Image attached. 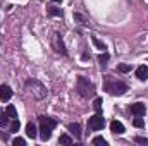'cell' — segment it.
I'll list each match as a JSON object with an SVG mask.
<instances>
[{
	"instance_id": "obj_1",
	"label": "cell",
	"mask_w": 148,
	"mask_h": 146,
	"mask_svg": "<svg viewBox=\"0 0 148 146\" xmlns=\"http://www.w3.org/2000/svg\"><path fill=\"white\" fill-rule=\"evenodd\" d=\"M38 124H40V139L41 141H48L52 138V131L57 126V119L48 117V115H40L38 117Z\"/></svg>"
},
{
	"instance_id": "obj_2",
	"label": "cell",
	"mask_w": 148,
	"mask_h": 146,
	"mask_svg": "<svg viewBox=\"0 0 148 146\" xmlns=\"http://www.w3.org/2000/svg\"><path fill=\"white\" fill-rule=\"evenodd\" d=\"M26 91H29L36 100L47 98V86H45L41 81L35 79V77H29V79L26 81Z\"/></svg>"
},
{
	"instance_id": "obj_3",
	"label": "cell",
	"mask_w": 148,
	"mask_h": 146,
	"mask_svg": "<svg viewBox=\"0 0 148 146\" xmlns=\"http://www.w3.org/2000/svg\"><path fill=\"white\" fill-rule=\"evenodd\" d=\"M76 91L83 96V98H91L95 95V86L93 83L84 77V76H77V81H76Z\"/></svg>"
},
{
	"instance_id": "obj_4",
	"label": "cell",
	"mask_w": 148,
	"mask_h": 146,
	"mask_svg": "<svg viewBox=\"0 0 148 146\" xmlns=\"http://www.w3.org/2000/svg\"><path fill=\"white\" fill-rule=\"evenodd\" d=\"M105 91H109L110 95H115V96H121L127 91V84L122 81H114L112 77H107L105 79Z\"/></svg>"
},
{
	"instance_id": "obj_5",
	"label": "cell",
	"mask_w": 148,
	"mask_h": 146,
	"mask_svg": "<svg viewBox=\"0 0 148 146\" xmlns=\"http://www.w3.org/2000/svg\"><path fill=\"white\" fill-rule=\"evenodd\" d=\"M105 126V119L102 117V113H95L90 120H88V127L91 131H102Z\"/></svg>"
},
{
	"instance_id": "obj_6",
	"label": "cell",
	"mask_w": 148,
	"mask_h": 146,
	"mask_svg": "<svg viewBox=\"0 0 148 146\" xmlns=\"http://www.w3.org/2000/svg\"><path fill=\"white\" fill-rule=\"evenodd\" d=\"M52 46H53V50H55L57 53H60V55H67L66 45H64L62 36H60L59 33H53V36H52Z\"/></svg>"
},
{
	"instance_id": "obj_7",
	"label": "cell",
	"mask_w": 148,
	"mask_h": 146,
	"mask_svg": "<svg viewBox=\"0 0 148 146\" xmlns=\"http://www.w3.org/2000/svg\"><path fill=\"white\" fill-rule=\"evenodd\" d=\"M131 113L134 115V117H143L145 113H147V107H145V103H141V102H136V103H133L131 107Z\"/></svg>"
},
{
	"instance_id": "obj_8",
	"label": "cell",
	"mask_w": 148,
	"mask_h": 146,
	"mask_svg": "<svg viewBox=\"0 0 148 146\" xmlns=\"http://www.w3.org/2000/svg\"><path fill=\"white\" fill-rule=\"evenodd\" d=\"M12 98V89L9 84H2L0 86V100L2 102H9Z\"/></svg>"
},
{
	"instance_id": "obj_9",
	"label": "cell",
	"mask_w": 148,
	"mask_h": 146,
	"mask_svg": "<svg viewBox=\"0 0 148 146\" xmlns=\"http://www.w3.org/2000/svg\"><path fill=\"white\" fill-rule=\"evenodd\" d=\"M67 129H69V132L73 134L76 139H81V136H83V132H81V124L73 122V124H69V126H67Z\"/></svg>"
},
{
	"instance_id": "obj_10",
	"label": "cell",
	"mask_w": 148,
	"mask_h": 146,
	"mask_svg": "<svg viewBox=\"0 0 148 146\" xmlns=\"http://www.w3.org/2000/svg\"><path fill=\"white\" fill-rule=\"evenodd\" d=\"M136 77H138L140 81H147L148 79V67L147 65H140V67L136 69Z\"/></svg>"
},
{
	"instance_id": "obj_11",
	"label": "cell",
	"mask_w": 148,
	"mask_h": 146,
	"mask_svg": "<svg viewBox=\"0 0 148 146\" xmlns=\"http://www.w3.org/2000/svg\"><path fill=\"white\" fill-rule=\"evenodd\" d=\"M26 136H28V138H31V139H35V138L38 136L36 126H35L33 122H28V126H26Z\"/></svg>"
},
{
	"instance_id": "obj_12",
	"label": "cell",
	"mask_w": 148,
	"mask_h": 146,
	"mask_svg": "<svg viewBox=\"0 0 148 146\" xmlns=\"http://www.w3.org/2000/svg\"><path fill=\"white\" fill-rule=\"evenodd\" d=\"M110 131L114 134H122V132H124V126H122L119 120H112L110 122Z\"/></svg>"
},
{
	"instance_id": "obj_13",
	"label": "cell",
	"mask_w": 148,
	"mask_h": 146,
	"mask_svg": "<svg viewBox=\"0 0 148 146\" xmlns=\"http://www.w3.org/2000/svg\"><path fill=\"white\" fill-rule=\"evenodd\" d=\"M109 59H110V57H109V53H105V52H103V53L98 57V62H100V67H102V69H105V67H107V62H109Z\"/></svg>"
},
{
	"instance_id": "obj_14",
	"label": "cell",
	"mask_w": 148,
	"mask_h": 146,
	"mask_svg": "<svg viewBox=\"0 0 148 146\" xmlns=\"http://www.w3.org/2000/svg\"><path fill=\"white\" fill-rule=\"evenodd\" d=\"M59 143H60V145H73L74 139L69 136V134H62V136L59 138Z\"/></svg>"
},
{
	"instance_id": "obj_15",
	"label": "cell",
	"mask_w": 148,
	"mask_h": 146,
	"mask_svg": "<svg viewBox=\"0 0 148 146\" xmlns=\"http://www.w3.org/2000/svg\"><path fill=\"white\" fill-rule=\"evenodd\" d=\"M91 41L95 43V46H97L98 50H102V52H105V48H107V46H105V43H103V41H100V40H98L97 36H91Z\"/></svg>"
},
{
	"instance_id": "obj_16",
	"label": "cell",
	"mask_w": 148,
	"mask_h": 146,
	"mask_svg": "<svg viewBox=\"0 0 148 146\" xmlns=\"http://www.w3.org/2000/svg\"><path fill=\"white\" fill-rule=\"evenodd\" d=\"M9 115H7V112H3V110H0V127H5L7 124H9V119H7Z\"/></svg>"
},
{
	"instance_id": "obj_17",
	"label": "cell",
	"mask_w": 148,
	"mask_h": 146,
	"mask_svg": "<svg viewBox=\"0 0 148 146\" xmlns=\"http://www.w3.org/2000/svg\"><path fill=\"white\" fill-rule=\"evenodd\" d=\"M102 105H103V100H102V98H95V102H93V108H95L97 113L102 112Z\"/></svg>"
},
{
	"instance_id": "obj_18",
	"label": "cell",
	"mask_w": 148,
	"mask_h": 146,
	"mask_svg": "<svg viewBox=\"0 0 148 146\" xmlns=\"http://www.w3.org/2000/svg\"><path fill=\"white\" fill-rule=\"evenodd\" d=\"M5 112H7V115H9L10 119H17V110H16V107H14V105H9Z\"/></svg>"
},
{
	"instance_id": "obj_19",
	"label": "cell",
	"mask_w": 148,
	"mask_h": 146,
	"mask_svg": "<svg viewBox=\"0 0 148 146\" xmlns=\"http://www.w3.org/2000/svg\"><path fill=\"white\" fill-rule=\"evenodd\" d=\"M19 127H21L19 119H12V124H10V132H17V131H19Z\"/></svg>"
},
{
	"instance_id": "obj_20",
	"label": "cell",
	"mask_w": 148,
	"mask_h": 146,
	"mask_svg": "<svg viewBox=\"0 0 148 146\" xmlns=\"http://www.w3.org/2000/svg\"><path fill=\"white\" fill-rule=\"evenodd\" d=\"M48 14H50V16L62 17V10H60V9H57V7H48Z\"/></svg>"
},
{
	"instance_id": "obj_21",
	"label": "cell",
	"mask_w": 148,
	"mask_h": 146,
	"mask_svg": "<svg viewBox=\"0 0 148 146\" xmlns=\"http://www.w3.org/2000/svg\"><path fill=\"white\" fill-rule=\"evenodd\" d=\"M117 71H119V72H122V74H126V72H129V71H131V65H129V64H119Z\"/></svg>"
},
{
	"instance_id": "obj_22",
	"label": "cell",
	"mask_w": 148,
	"mask_h": 146,
	"mask_svg": "<svg viewBox=\"0 0 148 146\" xmlns=\"http://www.w3.org/2000/svg\"><path fill=\"white\" fill-rule=\"evenodd\" d=\"M91 143H93V145H102V146H107V141H105V139H103L102 136H97V138H95V139H93Z\"/></svg>"
},
{
	"instance_id": "obj_23",
	"label": "cell",
	"mask_w": 148,
	"mask_h": 146,
	"mask_svg": "<svg viewBox=\"0 0 148 146\" xmlns=\"http://www.w3.org/2000/svg\"><path fill=\"white\" fill-rule=\"evenodd\" d=\"M133 124H134V127H145V120H143L141 117H136V119L133 120Z\"/></svg>"
},
{
	"instance_id": "obj_24",
	"label": "cell",
	"mask_w": 148,
	"mask_h": 146,
	"mask_svg": "<svg viewBox=\"0 0 148 146\" xmlns=\"http://www.w3.org/2000/svg\"><path fill=\"white\" fill-rule=\"evenodd\" d=\"M12 145L14 146H24L26 145V141H24L23 138H14V139H12Z\"/></svg>"
},
{
	"instance_id": "obj_25",
	"label": "cell",
	"mask_w": 148,
	"mask_h": 146,
	"mask_svg": "<svg viewBox=\"0 0 148 146\" xmlns=\"http://www.w3.org/2000/svg\"><path fill=\"white\" fill-rule=\"evenodd\" d=\"M134 143H138V145H148V139L143 138V136H136L134 138Z\"/></svg>"
},
{
	"instance_id": "obj_26",
	"label": "cell",
	"mask_w": 148,
	"mask_h": 146,
	"mask_svg": "<svg viewBox=\"0 0 148 146\" xmlns=\"http://www.w3.org/2000/svg\"><path fill=\"white\" fill-rule=\"evenodd\" d=\"M74 19H76V21H79V24H86V23H88L81 14H74Z\"/></svg>"
},
{
	"instance_id": "obj_27",
	"label": "cell",
	"mask_w": 148,
	"mask_h": 146,
	"mask_svg": "<svg viewBox=\"0 0 148 146\" xmlns=\"http://www.w3.org/2000/svg\"><path fill=\"white\" fill-rule=\"evenodd\" d=\"M0 138H2V139H5V141H7V134H3V132H0Z\"/></svg>"
},
{
	"instance_id": "obj_28",
	"label": "cell",
	"mask_w": 148,
	"mask_h": 146,
	"mask_svg": "<svg viewBox=\"0 0 148 146\" xmlns=\"http://www.w3.org/2000/svg\"><path fill=\"white\" fill-rule=\"evenodd\" d=\"M52 2H55V3H60V2H62V0H52Z\"/></svg>"
}]
</instances>
